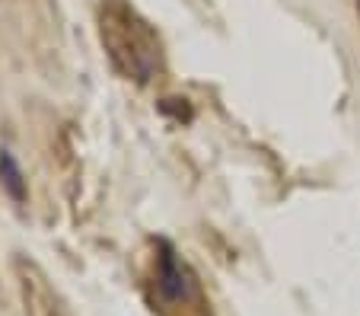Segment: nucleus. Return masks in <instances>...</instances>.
<instances>
[{
    "label": "nucleus",
    "instance_id": "f257e3e1",
    "mask_svg": "<svg viewBox=\"0 0 360 316\" xmlns=\"http://www.w3.org/2000/svg\"><path fill=\"white\" fill-rule=\"evenodd\" d=\"M153 288H157L153 303L163 313H169V310H191L195 316L204 313L201 284H198L195 272L188 268V262L169 243H160V255L157 265H153Z\"/></svg>",
    "mask_w": 360,
    "mask_h": 316
},
{
    "label": "nucleus",
    "instance_id": "7ed1b4c3",
    "mask_svg": "<svg viewBox=\"0 0 360 316\" xmlns=\"http://www.w3.org/2000/svg\"><path fill=\"white\" fill-rule=\"evenodd\" d=\"M357 13H360V0H357Z\"/></svg>",
    "mask_w": 360,
    "mask_h": 316
},
{
    "label": "nucleus",
    "instance_id": "f03ea898",
    "mask_svg": "<svg viewBox=\"0 0 360 316\" xmlns=\"http://www.w3.org/2000/svg\"><path fill=\"white\" fill-rule=\"evenodd\" d=\"M0 186L13 201H26L29 195V179L22 172V163L10 147H0Z\"/></svg>",
    "mask_w": 360,
    "mask_h": 316
}]
</instances>
